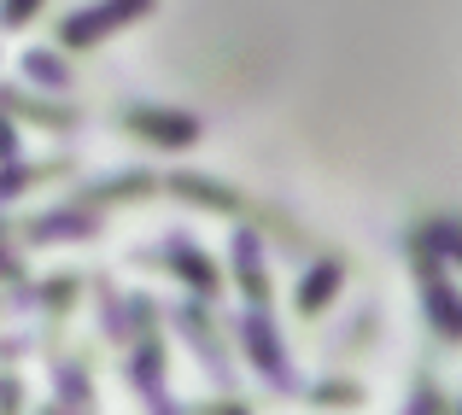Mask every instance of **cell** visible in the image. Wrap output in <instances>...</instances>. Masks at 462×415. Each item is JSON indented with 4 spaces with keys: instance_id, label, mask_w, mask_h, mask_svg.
<instances>
[{
    "instance_id": "obj_5",
    "label": "cell",
    "mask_w": 462,
    "mask_h": 415,
    "mask_svg": "<svg viewBox=\"0 0 462 415\" xmlns=\"http://www.w3.org/2000/svg\"><path fill=\"white\" fill-rule=\"evenodd\" d=\"M35 12H42V0H0V23H6V30H23Z\"/></svg>"
},
{
    "instance_id": "obj_4",
    "label": "cell",
    "mask_w": 462,
    "mask_h": 415,
    "mask_svg": "<svg viewBox=\"0 0 462 415\" xmlns=\"http://www.w3.org/2000/svg\"><path fill=\"white\" fill-rule=\"evenodd\" d=\"M334 287H339V270H334V263H322V270H316V275L305 281V292H299V304H305V310H316V304H322V299H328Z\"/></svg>"
},
{
    "instance_id": "obj_6",
    "label": "cell",
    "mask_w": 462,
    "mask_h": 415,
    "mask_svg": "<svg viewBox=\"0 0 462 415\" xmlns=\"http://www.w3.org/2000/svg\"><path fill=\"white\" fill-rule=\"evenodd\" d=\"M6 146H12V129H6V124H0V152H6Z\"/></svg>"
},
{
    "instance_id": "obj_3",
    "label": "cell",
    "mask_w": 462,
    "mask_h": 415,
    "mask_svg": "<svg viewBox=\"0 0 462 415\" xmlns=\"http://www.w3.org/2000/svg\"><path fill=\"white\" fill-rule=\"evenodd\" d=\"M23 70H30V77H35V82H47V88H70V70H65V65H59V59H53V53H42V47H35V53H30V59H23Z\"/></svg>"
},
{
    "instance_id": "obj_1",
    "label": "cell",
    "mask_w": 462,
    "mask_h": 415,
    "mask_svg": "<svg viewBox=\"0 0 462 415\" xmlns=\"http://www.w3.org/2000/svg\"><path fill=\"white\" fill-rule=\"evenodd\" d=\"M147 12H152V0H94V6L70 12V18L59 23V42H65V47H94V42H106L112 30L147 18Z\"/></svg>"
},
{
    "instance_id": "obj_2",
    "label": "cell",
    "mask_w": 462,
    "mask_h": 415,
    "mask_svg": "<svg viewBox=\"0 0 462 415\" xmlns=\"http://www.w3.org/2000/svg\"><path fill=\"white\" fill-rule=\"evenodd\" d=\"M129 124L135 129H147L152 141H164V146H188L193 135H199V124L193 117H176V112H152V106H129Z\"/></svg>"
}]
</instances>
